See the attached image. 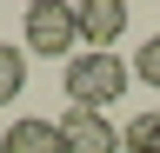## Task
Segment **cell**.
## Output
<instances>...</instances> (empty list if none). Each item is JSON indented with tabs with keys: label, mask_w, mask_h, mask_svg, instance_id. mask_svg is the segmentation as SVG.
Listing matches in <instances>:
<instances>
[{
	"label": "cell",
	"mask_w": 160,
	"mask_h": 153,
	"mask_svg": "<svg viewBox=\"0 0 160 153\" xmlns=\"http://www.w3.org/2000/svg\"><path fill=\"white\" fill-rule=\"evenodd\" d=\"M60 80H67V100H73V107H93V113H100V107H113L120 93H127L133 67L120 60V53H73Z\"/></svg>",
	"instance_id": "obj_1"
},
{
	"label": "cell",
	"mask_w": 160,
	"mask_h": 153,
	"mask_svg": "<svg viewBox=\"0 0 160 153\" xmlns=\"http://www.w3.org/2000/svg\"><path fill=\"white\" fill-rule=\"evenodd\" d=\"M73 47H80V20H73V7H60V0H33L27 7V53H67L73 60Z\"/></svg>",
	"instance_id": "obj_2"
},
{
	"label": "cell",
	"mask_w": 160,
	"mask_h": 153,
	"mask_svg": "<svg viewBox=\"0 0 160 153\" xmlns=\"http://www.w3.org/2000/svg\"><path fill=\"white\" fill-rule=\"evenodd\" d=\"M53 127H60V146H67V153H120L113 120H107V113H93V107H67Z\"/></svg>",
	"instance_id": "obj_3"
},
{
	"label": "cell",
	"mask_w": 160,
	"mask_h": 153,
	"mask_svg": "<svg viewBox=\"0 0 160 153\" xmlns=\"http://www.w3.org/2000/svg\"><path fill=\"white\" fill-rule=\"evenodd\" d=\"M73 20H80L87 53H113V40L127 33V0H80V7H73Z\"/></svg>",
	"instance_id": "obj_4"
},
{
	"label": "cell",
	"mask_w": 160,
	"mask_h": 153,
	"mask_svg": "<svg viewBox=\"0 0 160 153\" xmlns=\"http://www.w3.org/2000/svg\"><path fill=\"white\" fill-rule=\"evenodd\" d=\"M0 153H67L60 146V127L53 120H13L0 133Z\"/></svg>",
	"instance_id": "obj_5"
},
{
	"label": "cell",
	"mask_w": 160,
	"mask_h": 153,
	"mask_svg": "<svg viewBox=\"0 0 160 153\" xmlns=\"http://www.w3.org/2000/svg\"><path fill=\"white\" fill-rule=\"evenodd\" d=\"M20 87H27V47H7V40H0V107H13Z\"/></svg>",
	"instance_id": "obj_6"
},
{
	"label": "cell",
	"mask_w": 160,
	"mask_h": 153,
	"mask_svg": "<svg viewBox=\"0 0 160 153\" xmlns=\"http://www.w3.org/2000/svg\"><path fill=\"white\" fill-rule=\"evenodd\" d=\"M120 153H160V113H133L120 133Z\"/></svg>",
	"instance_id": "obj_7"
},
{
	"label": "cell",
	"mask_w": 160,
	"mask_h": 153,
	"mask_svg": "<svg viewBox=\"0 0 160 153\" xmlns=\"http://www.w3.org/2000/svg\"><path fill=\"white\" fill-rule=\"evenodd\" d=\"M133 80H147V87L160 93V33H153V40H147V47L133 53Z\"/></svg>",
	"instance_id": "obj_8"
}]
</instances>
